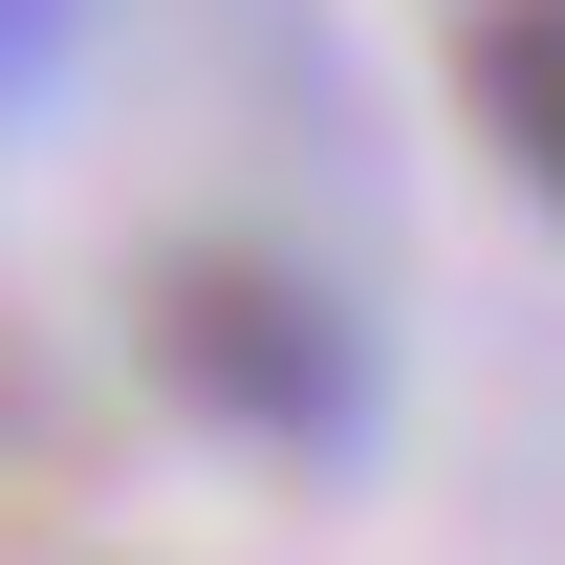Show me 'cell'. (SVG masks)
Wrapping results in <instances>:
<instances>
[{"mask_svg": "<svg viewBox=\"0 0 565 565\" xmlns=\"http://www.w3.org/2000/svg\"><path fill=\"white\" fill-rule=\"evenodd\" d=\"M457 66H479V131L565 196V0H479V44H457Z\"/></svg>", "mask_w": 565, "mask_h": 565, "instance_id": "obj_2", "label": "cell"}, {"mask_svg": "<svg viewBox=\"0 0 565 565\" xmlns=\"http://www.w3.org/2000/svg\"><path fill=\"white\" fill-rule=\"evenodd\" d=\"M131 349H152V392H174L196 435H262V457H349V435H370V392H392L349 305H327L305 262H239V239L152 262Z\"/></svg>", "mask_w": 565, "mask_h": 565, "instance_id": "obj_1", "label": "cell"}, {"mask_svg": "<svg viewBox=\"0 0 565 565\" xmlns=\"http://www.w3.org/2000/svg\"><path fill=\"white\" fill-rule=\"evenodd\" d=\"M22 66H44V0H0V87H22Z\"/></svg>", "mask_w": 565, "mask_h": 565, "instance_id": "obj_3", "label": "cell"}]
</instances>
